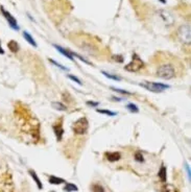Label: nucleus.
I'll use <instances>...</instances> for the list:
<instances>
[{
    "mask_svg": "<svg viewBox=\"0 0 191 192\" xmlns=\"http://www.w3.org/2000/svg\"><path fill=\"white\" fill-rule=\"evenodd\" d=\"M53 131H55V134L57 136V139L61 140L62 137H63L64 134V129H63V125H62V122H58L55 124H53Z\"/></svg>",
    "mask_w": 191,
    "mask_h": 192,
    "instance_id": "nucleus-7",
    "label": "nucleus"
},
{
    "mask_svg": "<svg viewBox=\"0 0 191 192\" xmlns=\"http://www.w3.org/2000/svg\"><path fill=\"white\" fill-rule=\"evenodd\" d=\"M55 46V48L58 50V51H60L62 54H63L64 56H66V58H68L69 60H73V55H72V52H70V51H68V50H66L65 48H63V47H61V46H59V45H53Z\"/></svg>",
    "mask_w": 191,
    "mask_h": 192,
    "instance_id": "nucleus-8",
    "label": "nucleus"
},
{
    "mask_svg": "<svg viewBox=\"0 0 191 192\" xmlns=\"http://www.w3.org/2000/svg\"><path fill=\"white\" fill-rule=\"evenodd\" d=\"M178 35L181 40L185 43H190V26L189 25H183L178 30Z\"/></svg>",
    "mask_w": 191,
    "mask_h": 192,
    "instance_id": "nucleus-5",
    "label": "nucleus"
},
{
    "mask_svg": "<svg viewBox=\"0 0 191 192\" xmlns=\"http://www.w3.org/2000/svg\"><path fill=\"white\" fill-rule=\"evenodd\" d=\"M134 157H135V160H136L137 162H139V163L144 162V158H143V154H141V152H136Z\"/></svg>",
    "mask_w": 191,
    "mask_h": 192,
    "instance_id": "nucleus-19",
    "label": "nucleus"
},
{
    "mask_svg": "<svg viewBox=\"0 0 191 192\" xmlns=\"http://www.w3.org/2000/svg\"><path fill=\"white\" fill-rule=\"evenodd\" d=\"M112 90H114V91L118 92V93H122V94H131L130 92L125 91V90H120V89H116V88H112Z\"/></svg>",
    "mask_w": 191,
    "mask_h": 192,
    "instance_id": "nucleus-23",
    "label": "nucleus"
},
{
    "mask_svg": "<svg viewBox=\"0 0 191 192\" xmlns=\"http://www.w3.org/2000/svg\"><path fill=\"white\" fill-rule=\"evenodd\" d=\"M64 190H65V191H68V192H72V191H77L78 188H77V186H75L74 184H67V185L65 186V188H64Z\"/></svg>",
    "mask_w": 191,
    "mask_h": 192,
    "instance_id": "nucleus-14",
    "label": "nucleus"
},
{
    "mask_svg": "<svg viewBox=\"0 0 191 192\" xmlns=\"http://www.w3.org/2000/svg\"><path fill=\"white\" fill-rule=\"evenodd\" d=\"M140 86H142L143 88H145L148 91H151L153 93H161L164 90L168 89L169 86L165 85V83H150V81H144V83H141Z\"/></svg>",
    "mask_w": 191,
    "mask_h": 192,
    "instance_id": "nucleus-4",
    "label": "nucleus"
},
{
    "mask_svg": "<svg viewBox=\"0 0 191 192\" xmlns=\"http://www.w3.org/2000/svg\"><path fill=\"white\" fill-rule=\"evenodd\" d=\"M103 74L105 76H107L108 78H111V79H114V80H120V77L117 76V75H113V74H110V73H107L105 71H103Z\"/></svg>",
    "mask_w": 191,
    "mask_h": 192,
    "instance_id": "nucleus-18",
    "label": "nucleus"
},
{
    "mask_svg": "<svg viewBox=\"0 0 191 192\" xmlns=\"http://www.w3.org/2000/svg\"><path fill=\"white\" fill-rule=\"evenodd\" d=\"M143 67H144V62L141 60V58L138 54L134 53L133 54L132 61L124 67V69L126 71H128V72H137V71L141 70Z\"/></svg>",
    "mask_w": 191,
    "mask_h": 192,
    "instance_id": "nucleus-2",
    "label": "nucleus"
},
{
    "mask_svg": "<svg viewBox=\"0 0 191 192\" xmlns=\"http://www.w3.org/2000/svg\"><path fill=\"white\" fill-rule=\"evenodd\" d=\"M88 128H89V123L87 118H85V117L80 118L72 124V129L77 135H85L87 133V131H88Z\"/></svg>",
    "mask_w": 191,
    "mask_h": 192,
    "instance_id": "nucleus-3",
    "label": "nucleus"
},
{
    "mask_svg": "<svg viewBox=\"0 0 191 192\" xmlns=\"http://www.w3.org/2000/svg\"><path fill=\"white\" fill-rule=\"evenodd\" d=\"M0 53H2V54L4 53V50H3L2 48H1V46H0Z\"/></svg>",
    "mask_w": 191,
    "mask_h": 192,
    "instance_id": "nucleus-27",
    "label": "nucleus"
},
{
    "mask_svg": "<svg viewBox=\"0 0 191 192\" xmlns=\"http://www.w3.org/2000/svg\"><path fill=\"white\" fill-rule=\"evenodd\" d=\"M69 78H71L73 81H76V83H80V85H82V81H80V79L77 78V77L73 76V75H69Z\"/></svg>",
    "mask_w": 191,
    "mask_h": 192,
    "instance_id": "nucleus-24",
    "label": "nucleus"
},
{
    "mask_svg": "<svg viewBox=\"0 0 191 192\" xmlns=\"http://www.w3.org/2000/svg\"><path fill=\"white\" fill-rule=\"evenodd\" d=\"M1 12H2V15L7 20V23H9L10 26H11L13 29H15V30H18V29H19V25H18V23H17V20H16L7 10H5L2 6H1Z\"/></svg>",
    "mask_w": 191,
    "mask_h": 192,
    "instance_id": "nucleus-6",
    "label": "nucleus"
},
{
    "mask_svg": "<svg viewBox=\"0 0 191 192\" xmlns=\"http://www.w3.org/2000/svg\"><path fill=\"white\" fill-rule=\"evenodd\" d=\"M49 183L55 184V185H60V184L65 183V179H61V177H57V176H50L49 177Z\"/></svg>",
    "mask_w": 191,
    "mask_h": 192,
    "instance_id": "nucleus-12",
    "label": "nucleus"
},
{
    "mask_svg": "<svg viewBox=\"0 0 191 192\" xmlns=\"http://www.w3.org/2000/svg\"><path fill=\"white\" fill-rule=\"evenodd\" d=\"M157 75L163 79H171L176 76V69L171 64L161 65L157 69Z\"/></svg>",
    "mask_w": 191,
    "mask_h": 192,
    "instance_id": "nucleus-1",
    "label": "nucleus"
},
{
    "mask_svg": "<svg viewBox=\"0 0 191 192\" xmlns=\"http://www.w3.org/2000/svg\"><path fill=\"white\" fill-rule=\"evenodd\" d=\"M160 1H161L162 3H166V0H160Z\"/></svg>",
    "mask_w": 191,
    "mask_h": 192,
    "instance_id": "nucleus-28",
    "label": "nucleus"
},
{
    "mask_svg": "<svg viewBox=\"0 0 191 192\" xmlns=\"http://www.w3.org/2000/svg\"><path fill=\"white\" fill-rule=\"evenodd\" d=\"M23 37H24V39L26 40V41L28 42V43L30 44V45H32L34 47H37V43H36V41L34 40V38L32 37V35H29L28 32H26V31H24L23 32Z\"/></svg>",
    "mask_w": 191,
    "mask_h": 192,
    "instance_id": "nucleus-10",
    "label": "nucleus"
},
{
    "mask_svg": "<svg viewBox=\"0 0 191 192\" xmlns=\"http://www.w3.org/2000/svg\"><path fill=\"white\" fill-rule=\"evenodd\" d=\"M29 173H30V175L32 176V179H35V182L37 183V185H38L39 189H42V183H41V181L39 179V177H38V175H37V173L35 172L34 170H29Z\"/></svg>",
    "mask_w": 191,
    "mask_h": 192,
    "instance_id": "nucleus-13",
    "label": "nucleus"
},
{
    "mask_svg": "<svg viewBox=\"0 0 191 192\" xmlns=\"http://www.w3.org/2000/svg\"><path fill=\"white\" fill-rule=\"evenodd\" d=\"M9 48L12 52L16 53V52H18V50H19V45H18V43L16 41H11L9 43Z\"/></svg>",
    "mask_w": 191,
    "mask_h": 192,
    "instance_id": "nucleus-11",
    "label": "nucleus"
},
{
    "mask_svg": "<svg viewBox=\"0 0 191 192\" xmlns=\"http://www.w3.org/2000/svg\"><path fill=\"white\" fill-rule=\"evenodd\" d=\"M53 106H55L57 110H60V111H65L67 110V108H66L65 106H63V103H60V102H55V103L52 104Z\"/></svg>",
    "mask_w": 191,
    "mask_h": 192,
    "instance_id": "nucleus-21",
    "label": "nucleus"
},
{
    "mask_svg": "<svg viewBox=\"0 0 191 192\" xmlns=\"http://www.w3.org/2000/svg\"><path fill=\"white\" fill-rule=\"evenodd\" d=\"M87 103L89 104V106H98V102H93V101H88Z\"/></svg>",
    "mask_w": 191,
    "mask_h": 192,
    "instance_id": "nucleus-25",
    "label": "nucleus"
},
{
    "mask_svg": "<svg viewBox=\"0 0 191 192\" xmlns=\"http://www.w3.org/2000/svg\"><path fill=\"white\" fill-rule=\"evenodd\" d=\"M126 109H128V110H130L132 113H138V112H139V109L137 108V106H135L134 103L128 104V106H126Z\"/></svg>",
    "mask_w": 191,
    "mask_h": 192,
    "instance_id": "nucleus-17",
    "label": "nucleus"
},
{
    "mask_svg": "<svg viewBox=\"0 0 191 192\" xmlns=\"http://www.w3.org/2000/svg\"><path fill=\"white\" fill-rule=\"evenodd\" d=\"M92 191L93 192H105V188L99 184H95L92 186Z\"/></svg>",
    "mask_w": 191,
    "mask_h": 192,
    "instance_id": "nucleus-16",
    "label": "nucleus"
},
{
    "mask_svg": "<svg viewBox=\"0 0 191 192\" xmlns=\"http://www.w3.org/2000/svg\"><path fill=\"white\" fill-rule=\"evenodd\" d=\"M185 166H186V168H187V173H188V177L190 179V167H189L188 164H186Z\"/></svg>",
    "mask_w": 191,
    "mask_h": 192,
    "instance_id": "nucleus-26",
    "label": "nucleus"
},
{
    "mask_svg": "<svg viewBox=\"0 0 191 192\" xmlns=\"http://www.w3.org/2000/svg\"><path fill=\"white\" fill-rule=\"evenodd\" d=\"M50 62L52 63L53 65H55V66H58V67H59V68L63 69V70H67V68H66V67H64L63 65H60V64H58V63L55 62V61H53V60H50Z\"/></svg>",
    "mask_w": 191,
    "mask_h": 192,
    "instance_id": "nucleus-22",
    "label": "nucleus"
},
{
    "mask_svg": "<svg viewBox=\"0 0 191 192\" xmlns=\"http://www.w3.org/2000/svg\"><path fill=\"white\" fill-rule=\"evenodd\" d=\"M51 192H55V191H51Z\"/></svg>",
    "mask_w": 191,
    "mask_h": 192,
    "instance_id": "nucleus-29",
    "label": "nucleus"
},
{
    "mask_svg": "<svg viewBox=\"0 0 191 192\" xmlns=\"http://www.w3.org/2000/svg\"><path fill=\"white\" fill-rule=\"evenodd\" d=\"M107 159L110 162H116L120 159V154L119 152H107Z\"/></svg>",
    "mask_w": 191,
    "mask_h": 192,
    "instance_id": "nucleus-9",
    "label": "nucleus"
},
{
    "mask_svg": "<svg viewBox=\"0 0 191 192\" xmlns=\"http://www.w3.org/2000/svg\"><path fill=\"white\" fill-rule=\"evenodd\" d=\"M97 112L100 113V114H105L108 116H116L115 112H112V111H109V110H98Z\"/></svg>",
    "mask_w": 191,
    "mask_h": 192,
    "instance_id": "nucleus-20",
    "label": "nucleus"
},
{
    "mask_svg": "<svg viewBox=\"0 0 191 192\" xmlns=\"http://www.w3.org/2000/svg\"><path fill=\"white\" fill-rule=\"evenodd\" d=\"M159 177H160V179H161V181H163V182L166 181V168L164 166L162 167L161 169H160V171H159Z\"/></svg>",
    "mask_w": 191,
    "mask_h": 192,
    "instance_id": "nucleus-15",
    "label": "nucleus"
}]
</instances>
